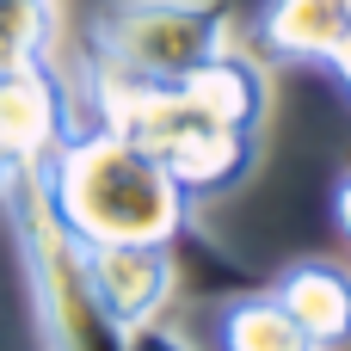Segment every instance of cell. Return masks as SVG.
Segmentation results:
<instances>
[{
    "label": "cell",
    "mask_w": 351,
    "mask_h": 351,
    "mask_svg": "<svg viewBox=\"0 0 351 351\" xmlns=\"http://www.w3.org/2000/svg\"><path fill=\"white\" fill-rule=\"evenodd\" d=\"M43 191L80 247H111V241L179 247V241H197L191 191L142 142H130L105 117H93V123L74 117L62 130V142L43 160Z\"/></svg>",
    "instance_id": "obj_1"
},
{
    "label": "cell",
    "mask_w": 351,
    "mask_h": 351,
    "mask_svg": "<svg viewBox=\"0 0 351 351\" xmlns=\"http://www.w3.org/2000/svg\"><path fill=\"white\" fill-rule=\"evenodd\" d=\"M86 99L93 117H105L111 130H123L130 142H142L191 197L228 191L253 173V142L247 130L216 123L179 80L173 86H136V80H99L86 74Z\"/></svg>",
    "instance_id": "obj_2"
},
{
    "label": "cell",
    "mask_w": 351,
    "mask_h": 351,
    "mask_svg": "<svg viewBox=\"0 0 351 351\" xmlns=\"http://www.w3.org/2000/svg\"><path fill=\"white\" fill-rule=\"evenodd\" d=\"M0 204L12 216V234H19L25 271H31V296H37V321H43L49 351H130V333L111 321V308L93 290L86 247L62 228V216H56V204L43 191V167L19 173L0 191Z\"/></svg>",
    "instance_id": "obj_3"
},
{
    "label": "cell",
    "mask_w": 351,
    "mask_h": 351,
    "mask_svg": "<svg viewBox=\"0 0 351 351\" xmlns=\"http://www.w3.org/2000/svg\"><path fill=\"white\" fill-rule=\"evenodd\" d=\"M234 6L228 0H111L86 37V74L173 86L228 49Z\"/></svg>",
    "instance_id": "obj_4"
},
{
    "label": "cell",
    "mask_w": 351,
    "mask_h": 351,
    "mask_svg": "<svg viewBox=\"0 0 351 351\" xmlns=\"http://www.w3.org/2000/svg\"><path fill=\"white\" fill-rule=\"evenodd\" d=\"M68 123H74V105L49 62L0 68V191L19 173L43 167Z\"/></svg>",
    "instance_id": "obj_5"
},
{
    "label": "cell",
    "mask_w": 351,
    "mask_h": 351,
    "mask_svg": "<svg viewBox=\"0 0 351 351\" xmlns=\"http://www.w3.org/2000/svg\"><path fill=\"white\" fill-rule=\"evenodd\" d=\"M86 271H93V290L123 333L148 327L167 308V296L179 290V259H173V247H154V241L86 247Z\"/></svg>",
    "instance_id": "obj_6"
},
{
    "label": "cell",
    "mask_w": 351,
    "mask_h": 351,
    "mask_svg": "<svg viewBox=\"0 0 351 351\" xmlns=\"http://www.w3.org/2000/svg\"><path fill=\"white\" fill-rule=\"evenodd\" d=\"M271 296L290 308V321L315 339V351H339L351 346V271L333 259H302L290 265Z\"/></svg>",
    "instance_id": "obj_7"
},
{
    "label": "cell",
    "mask_w": 351,
    "mask_h": 351,
    "mask_svg": "<svg viewBox=\"0 0 351 351\" xmlns=\"http://www.w3.org/2000/svg\"><path fill=\"white\" fill-rule=\"evenodd\" d=\"M351 31V0H265L253 19V37L265 56L284 62H321L346 43Z\"/></svg>",
    "instance_id": "obj_8"
},
{
    "label": "cell",
    "mask_w": 351,
    "mask_h": 351,
    "mask_svg": "<svg viewBox=\"0 0 351 351\" xmlns=\"http://www.w3.org/2000/svg\"><path fill=\"white\" fill-rule=\"evenodd\" d=\"M179 86H185L216 123L259 136V123H265V68H259L253 56H241L234 43H228L222 56H210L197 74H185Z\"/></svg>",
    "instance_id": "obj_9"
},
{
    "label": "cell",
    "mask_w": 351,
    "mask_h": 351,
    "mask_svg": "<svg viewBox=\"0 0 351 351\" xmlns=\"http://www.w3.org/2000/svg\"><path fill=\"white\" fill-rule=\"evenodd\" d=\"M222 351H315V339L290 321L271 290H247L222 308Z\"/></svg>",
    "instance_id": "obj_10"
},
{
    "label": "cell",
    "mask_w": 351,
    "mask_h": 351,
    "mask_svg": "<svg viewBox=\"0 0 351 351\" xmlns=\"http://www.w3.org/2000/svg\"><path fill=\"white\" fill-rule=\"evenodd\" d=\"M56 43V0H0V68L49 62Z\"/></svg>",
    "instance_id": "obj_11"
},
{
    "label": "cell",
    "mask_w": 351,
    "mask_h": 351,
    "mask_svg": "<svg viewBox=\"0 0 351 351\" xmlns=\"http://www.w3.org/2000/svg\"><path fill=\"white\" fill-rule=\"evenodd\" d=\"M130 351H197L185 333H173V327H160V321H148V327H136L130 333Z\"/></svg>",
    "instance_id": "obj_12"
},
{
    "label": "cell",
    "mask_w": 351,
    "mask_h": 351,
    "mask_svg": "<svg viewBox=\"0 0 351 351\" xmlns=\"http://www.w3.org/2000/svg\"><path fill=\"white\" fill-rule=\"evenodd\" d=\"M333 222H339V234L351 241V173L339 179V191H333Z\"/></svg>",
    "instance_id": "obj_13"
},
{
    "label": "cell",
    "mask_w": 351,
    "mask_h": 351,
    "mask_svg": "<svg viewBox=\"0 0 351 351\" xmlns=\"http://www.w3.org/2000/svg\"><path fill=\"white\" fill-rule=\"evenodd\" d=\"M327 68H333V80L346 86V99H351V31H346V43H339V49L327 56Z\"/></svg>",
    "instance_id": "obj_14"
}]
</instances>
